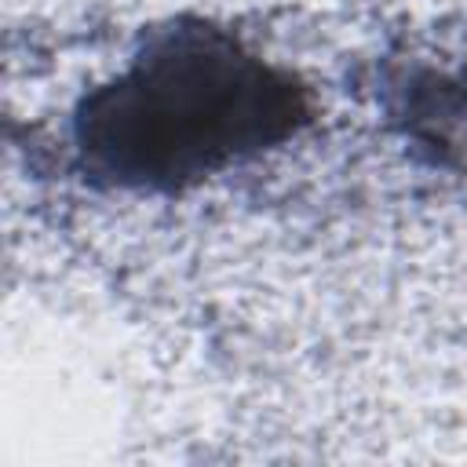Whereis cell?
<instances>
[{"label":"cell","mask_w":467,"mask_h":467,"mask_svg":"<svg viewBox=\"0 0 467 467\" xmlns=\"http://www.w3.org/2000/svg\"><path fill=\"white\" fill-rule=\"evenodd\" d=\"M306 120L288 69L226 29L179 22L80 99L73 150L102 186L179 193L285 146Z\"/></svg>","instance_id":"cell-1"}]
</instances>
